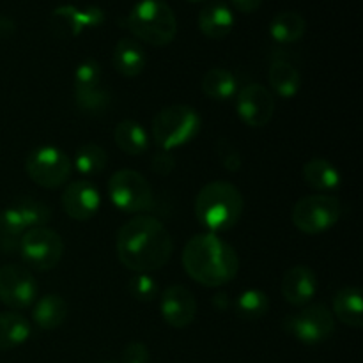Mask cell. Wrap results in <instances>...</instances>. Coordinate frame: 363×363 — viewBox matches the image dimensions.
I'll list each match as a JSON object with an SVG mask.
<instances>
[{"mask_svg": "<svg viewBox=\"0 0 363 363\" xmlns=\"http://www.w3.org/2000/svg\"><path fill=\"white\" fill-rule=\"evenodd\" d=\"M131 34L151 46H167L177 34V20L170 6L163 0H140L126 16Z\"/></svg>", "mask_w": 363, "mask_h": 363, "instance_id": "277c9868", "label": "cell"}, {"mask_svg": "<svg viewBox=\"0 0 363 363\" xmlns=\"http://www.w3.org/2000/svg\"><path fill=\"white\" fill-rule=\"evenodd\" d=\"M202 121L197 110L188 105H170L160 110L151 124L156 145L163 151L181 147L199 135Z\"/></svg>", "mask_w": 363, "mask_h": 363, "instance_id": "5b68a950", "label": "cell"}, {"mask_svg": "<svg viewBox=\"0 0 363 363\" xmlns=\"http://www.w3.org/2000/svg\"><path fill=\"white\" fill-rule=\"evenodd\" d=\"M160 311H162V318L167 325L183 330L195 321L197 301L188 287L174 284L163 291L162 300H160Z\"/></svg>", "mask_w": 363, "mask_h": 363, "instance_id": "4fadbf2b", "label": "cell"}, {"mask_svg": "<svg viewBox=\"0 0 363 363\" xmlns=\"http://www.w3.org/2000/svg\"><path fill=\"white\" fill-rule=\"evenodd\" d=\"M307 32V21L296 11H284L277 14L269 23V34L277 43L291 45L298 43Z\"/></svg>", "mask_w": 363, "mask_h": 363, "instance_id": "d4e9b609", "label": "cell"}, {"mask_svg": "<svg viewBox=\"0 0 363 363\" xmlns=\"http://www.w3.org/2000/svg\"><path fill=\"white\" fill-rule=\"evenodd\" d=\"M18 252L28 268L48 272L55 268L62 259L64 241L53 229L35 227V229L25 230Z\"/></svg>", "mask_w": 363, "mask_h": 363, "instance_id": "30bf717a", "label": "cell"}, {"mask_svg": "<svg viewBox=\"0 0 363 363\" xmlns=\"http://www.w3.org/2000/svg\"><path fill=\"white\" fill-rule=\"evenodd\" d=\"M117 257L137 273L158 272L170 261L174 241L169 229L155 216L138 215L117 233Z\"/></svg>", "mask_w": 363, "mask_h": 363, "instance_id": "6da1fadb", "label": "cell"}, {"mask_svg": "<svg viewBox=\"0 0 363 363\" xmlns=\"http://www.w3.org/2000/svg\"><path fill=\"white\" fill-rule=\"evenodd\" d=\"M108 197L123 213H142L151 209L155 195L149 181L131 169L117 170L110 176Z\"/></svg>", "mask_w": 363, "mask_h": 363, "instance_id": "9c48e42d", "label": "cell"}, {"mask_svg": "<svg viewBox=\"0 0 363 363\" xmlns=\"http://www.w3.org/2000/svg\"><path fill=\"white\" fill-rule=\"evenodd\" d=\"M11 208L20 215L23 225L28 229L35 227H45L52 218V209L41 201H35L32 197H20L11 204Z\"/></svg>", "mask_w": 363, "mask_h": 363, "instance_id": "f546056e", "label": "cell"}, {"mask_svg": "<svg viewBox=\"0 0 363 363\" xmlns=\"http://www.w3.org/2000/svg\"><path fill=\"white\" fill-rule=\"evenodd\" d=\"M38 300V282L27 268L6 264L0 268V301L13 311H23Z\"/></svg>", "mask_w": 363, "mask_h": 363, "instance_id": "8fae6325", "label": "cell"}, {"mask_svg": "<svg viewBox=\"0 0 363 363\" xmlns=\"http://www.w3.org/2000/svg\"><path fill=\"white\" fill-rule=\"evenodd\" d=\"M67 318V303L59 294H45L34 301L32 319L41 330H57Z\"/></svg>", "mask_w": 363, "mask_h": 363, "instance_id": "d6986e66", "label": "cell"}, {"mask_svg": "<svg viewBox=\"0 0 363 363\" xmlns=\"http://www.w3.org/2000/svg\"><path fill=\"white\" fill-rule=\"evenodd\" d=\"M128 293L140 303H149L160 294L158 282L149 273H137L128 280Z\"/></svg>", "mask_w": 363, "mask_h": 363, "instance_id": "1f68e13d", "label": "cell"}, {"mask_svg": "<svg viewBox=\"0 0 363 363\" xmlns=\"http://www.w3.org/2000/svg\"><path fill=\"white\" fill-rule=\"evenodd\" d=\"M269 85L280 98L289 99L298 94L301 87V74L296 67L284 59H277L268 71Z\"/></svg>", "mask_w": 363, "mask_h": 363, "instance_id": "603a6c76", "label": "cell"}, {"mask_svg": "<svg viewBox=\"0 0 363 363\" xmlns=\"http://www.w3.org/2000/svg\"><path fill=\"white\" fill-rule=\"evenodd\" d=\"M101 85V66L96 59H85L74 71V89H87Z\"/></svg>", "mask_w": 363, "mask_h": 363, "instance_id": "d6a6232c", "label": "cell"}, {"mask_svg": "<svg viewBox=\"0 0 363 363\" xmlns=\"http://www.w3.org/2000/svg\"><path fill=\"white\" fill-rule=\"evenodd\" d=\"M27 227L21 222L20 215L13 208H6L0 213V250L6 254H13L20 248L21 236Z\"/></svg>", "mask_w": 363, "mask_h": 363, "instance_id": "4316f807", "label": "cell"}, {"mask_svg": "<svg viewBox=\"0 0 363 363\" xmlns=\"http://www.w3.org/2000/svg\"><path fill=\"white\" fill-rule=\"evenodd\" d=\"M106 163H108V155L105 149L92 142L82 144L74 155V167L85 176H98L106 169Z\"/></svg>", "mask_w": 363, "mask_h": 363, "instance_id": "f1b7e54d", "label": "cell"}, {"mask_svg": "<svg viewBox=\"0 0 363 363\" xmlns=\"http://www.w3.org/2000/svg\"><path fill=\"white\" fill-rule=\"evenodd\" d=\"M30 337V323L18 312H0V351L25 344Z\"/></svg>", "mask_w": 363, "mask_h": 363, "instance_id": "cb8c5ba5", "label": "cell"}, {"mask_svg": "<svg viewBox=\"0 0 363 363\" xmlns=\"http://www.w3.org/2000/svg\"><path fill=\"white\" fill-rule=\"evenodd\" d=\"M14 32H16V23L13 18L0 14V38H13Z\"/></svg>", "mask_w": 363, "mask_h": 363, "instance_id": "8d00e7d4", "label": "cell"}, {"mask_svg": "<svg viewBox=\"0 0 363 363\" xmlns=\"http://www.w3.org/2000/svg\"><path fill=\"white\" fill-rule=\"evenodd\" d=\"M211 303L216 312H227L230 308V298L227 293H216L213 294Z\"/></svg>", "mask_w": 363, "mask_h": 363, "instance_id": "f35d334b", "label": "cell"}, {"mask_svg": "<svg viewBox=\"0 0 363 363\" xmlns=\"http://www.w3.org/2000/svg\"><path fill=\"white\" fill-rule=\"evenodd\" d=\"M342 215V204L332 195L315 194L300 199L294 204L291 218L294 227L305 234H321L332 229Z\"/></svg>", "mask_w": 363, "mask_h": 363, "instance_id": "8992f818", "label": "cell"}, {"mask_svg": "<svg viewBox=\"0 0 363 363\" xmlns=\"http://www.w3.org/2000/svg\"><path fill=\"white\" fill-rule=\"evenodd\" d=\"M238 91V78L225 67H213L202 78V92L215 101L230 99Z\"/></svg>", "mask_w": 363, "mask_h": 363, "instance_id": "484cf974", "label": "cell"}, {"mask_svg": "<svg viewBox=\"0 0 363 363\" xmlns=\"http://www.w3.org/2000/svg\"><path fill=\"white\" fill-rule=\"evenodd\" d=\"M280 289H282V296L287 303L294 305V307H303L318 293V277H315L314 269L308 266H293L284 273Z\"/></svg>", "mask_w": 363, "mask_h": 363, "instance_id": "2e32d148", "label": "cell"}, {"mask_svg": "<svg viewBox=\"0 0 363 363\" xmlns=\"http://www.w3.org/2000/svg\"><path fill=\"white\" fill-rule=\"evenodd\" d=\"M282 328L287 335L294 337L301 344L315 346L326 342L333 335L335 318L328 307L315 303L287 315L282 321Z\"/></svg>", "mask_w": 363, "mask_h": 363, "instance_id": "52a82bcc", "label": "cell"}, {"mask_svg": "<svg viewBox=\"0 0 363 363\" xmlns=\"http://www.w3.org/2000/svg\"><path fill=\"white\" fill-rule=\"evenodd\" d=\"M183 266L190 279L204 287H222L233 282L240 269L236 250L216 234L190 238L183 248Z\"/></svg>", "mask_w": 363, "mask_h": 363, "instance_id": "7a4b0ae2", "label": "cell"}, {"mask_svg": "<svg viewBox=\"0 0 363 363\" xmlns=\"http://www.w3.org/2000/svg\"><path fill=\"white\" fill-rule=\"evenodd\" d=\"M101 197L91 181H73L66 186L62 194V208L69 218L77 222H85L96 216Z\"/></svg>", "mask_w": 363, "mask_h": 363, "instance_id": "9a60e30c", "label": "cell"}, {"mask_svg": "<svg viewBox=\"0 0 363 363\" xmlns=\"http://www.w3.org/2000/svg\"><path fill=\"white\" fill-rule=\"evenodd\" d=\"M112 62L117 73L126 78H135L147 66V55L137 39L123 38L113 48Z\"/></svg>", "mask_w": 363, "mask_h": 363, "instance_id": "ac0fdd59", "label": "cell"}, {"mask_svg": "<svg viewBox=\"0 0 363 363\" xmlns=\"http://www.w3.org/2000/svg\"><path fill=\"white\" fill-rule=\"evenodd\" d=\"M340 323L351 328H362L363 325V300L358 287H342L333 296V312Z\"/></svg>", "mask_w": 363, "mask_h": 363, "instance_id": "ffe728a7", "label": "cell"}, {"mask_svg": "<svg viewBox=\"0 0 363 363\" xmlns=\"http://www.w3.org/2000/svg\"><path fill=\"white\" fill-rule=\"evenodd\" d=\"M110 92L103 89L101 85L98 87H87V89H74V105L82 113L87 116H101L108 110Z\"/></svg>", "mask_w": 363, "mask_h": 363, "instance_id": "4dcf8cb0", "label": "cell"}, {"mask_svg": "<svg viewBox=\"0 0 363 363\" xmlns=\"http://www.w3.org/2000/svg\"><path fill=\"white\" fill-rule=\"evenodd\" d=\"M243 208V195L229 181H211L195 197V216L213 234L236 227Z\"/></svg>", "mask_w": 363, "mask_h": 363, "instance_id": "3957f363", "label": "cell"}, {"mask_svg": "<svg viewBox=\"0 0 363 363\" xmlns=\"http://www.w3.org/2000/svg\"><path fill=\"white\" fill-rule=\"evenodd\" d=\"M151 354L145 344L130 342L123 351V363H149Z\"/></svg>", "mask_w": 363, "mask_h": 363, "instance_id": "d590c367", "label": "cell"}, {"mask_svg": "<svg viewBox=\"0 0 363 363\" xmlns=\"http://www.w3.org/2000/svg\"><path fill=\"white\" fill-rule=\"evenodd\" d=\"M215 152L218 162L225 167V170L229 172H238L243 165V158H241L240 151H238L236 145L233 142H229L227 138H220L215 144Z\"/></svg>", "mask_w": 363, "mask_h": 363, "instance_id": "836d02e7", "label": "cell"}, {"mask_svg": "<svg viewBox=\"0 0 363 363\" xmlns=\"http://www.w3.org/2000/svg\"><path fill=\"white\" fill-rule=\"evenodd\" d=\"M303 179L311 188L318 191H330L340 186L339 169L328 160L312 158L303 165Z\"/></svg>", "mask_w": 363, "mask_h": 363, "instance_id": "7402d4cb", "label": "cell"}, {"mask_svg": "<svg viewBox=\"0 0 363 363\" xmlns=\"http://www.w3.org/2000/svg\"><path fill=\"white\" fill-rule=\"evenodd\" d=\"M117 147L130 156H140L149 147V135L140 123L133 119L121 121L113 130Z\"/></svg>", "mask_w": 363, "mask_h": 363, "instance_id": "44dd1931", "label": "cell"}, {"mask_svg": "<svg viewBox=\"0 0 363 363\" xmlns=\"http://www.w3.org/2000/svg\"><path fill=\"white\" fill-rule=\"evenodd\" d=\"M234 13L225 2H209L199 13V28L209 39H223L233 32Z\"/></svg>", "mask_w": 363, "mask_h": 363, "instance_id": "e0dca14e", "label": "cell"}, {"mask_svg": "<svg viewBox=\"0 0 363 363\" xmlns=\"http://www.w3.org/2000/svg\"><path fill=\"white\" fill-rule=\"evenodd\" d=\"M105 20V14L99 7H84L78 9L77 6H59L52 13V30L57 38H77L85 28L98 27Z\"/></svg>", "mask_w": 363, "mask_h": 363, "instance_id": "5bb4252c", "label": "cell"}, {"mask_svg": "<svg viewBox=\"0 0 363 363\" xmlns=\"http://www.w3.org/2000/svg\"><path fill=\"white\" fill-rule=\"evenodd\" d=\"M71 160L62 149L55 145H39L28 152L25 170L38 186L55 190L66 184L71 176Z\"/></svg>", "mask_w": 363, "mask_h": 363, "instance_id": "ba28073f", "label": "cell"}, {"mask_svg": "<svg viewBox=\"0 0 363 363\" xmlns=\"http://www.w3.org/2000/svg\"><path fill=\"white\" fill-rule=\"evenodd\" d=\"M238 116L247 126L264 128L275 113V96L261 84H248L238 94Z\"/></svg>", "mask_w": 363, "mask_h": 363, "instance_id": "7c38bea8", "label": "cell"}, {"mask_svg": "<svg viewBox=\"0 0 363 363\" xmlns=\"http://www.w3.org/2000/svg\"><path fill=\"white\" fill-rule=\"evenodd\" d=\"M234 311L245 321H255L268 314L269 298L261 289H247L234 301Z\"/></svg>", "mask_w": 363, "mask_h": 363, "instance_id": "83f0119b", "label": "cell"}, {"mask_svg": "<svg viewBox=\"0 0 363 363\" xmlns=\"http://www.w3.org/2000/svg\"><path fill=\"white\" fill-rule=\"evenodd\" d=\"M233 2V6L236 7L240 13H254V11H257L259 7H261L262 0H230Z\"/></svg>", "mask_w": 363, "mask_h": 363, "instance_id": "74e56055", "label": "cell"}, {"mask_svg": "<svg viewBox=\"0 0 363 363\" xmlns=\"http://www.w3.org/2000/svg\"><path fill=\"white\" fill-rule=\"evenodd\" d=\"M151 169L152 172L158 174V176H169L172 174V170L176 169V158L170 155V151H158L152 155L151 158Z\"/></svg>", "mask_w": 363, "mask_h": 363, "instance_id": "e575fe53", "label": "cell"}, {"mask_svg": "<svg viewBox=\"0 0 363 363\" xmlns=\"http://www.w3.org/2000/svg\"><path fill=\"white\" fill-rule=\"evenodd\" d=\"M188 2H195V4H199V2H208V0H188Z\"/></svg>", "mask_w": 363, "mask_h": 363, "instance_id": "ab89813d", "label": "cell"}]
</instances>
